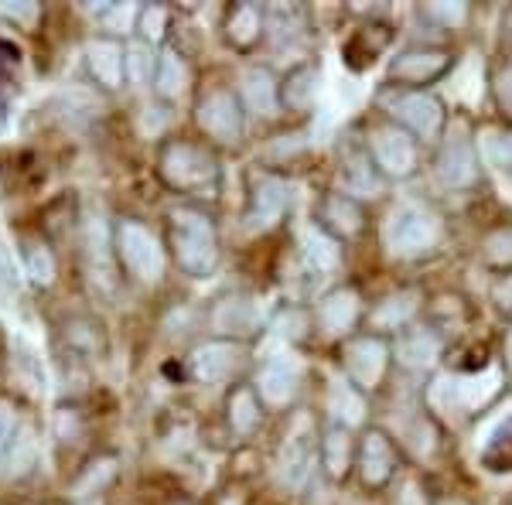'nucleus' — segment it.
Listing matches in <instances>:
<instances>
[{
	"label": "nucleus",
	"mask_w": 512,
	"mask_h": 505,
	"mask_svg": "<svg viewBox=\"0 0 512 505\" xmlns=\"http://www.w3.org/2000/svg\"><path fill=\"white\" fill-rule=\"evenodd\" d=\"M492 297H495V304H499V311H502V314H509V311H512V273H506V277H502L499 284H495Z\"/></svg>",
	"instance_id": "35"
},
{
	"label": "nucleus",
	"mask_w": 512,
	"mask_h": 505,
	"mask_svg": "<svg viewBox=\"0 0 512 505\" xmlns=\"http://www.w3.org/2000/svg\"><path fill=\"white\" fill-rule=\"evenodd\" d=\"M362 314V301L355 287H335L332 294H325L315 308V321L325 335H349Z\"/></svg>",
	"instance_id": "13"
},
{
	"label": "nucleus",
	"mask_w": 512,
	"mask_h": 505,
	"mask_svg": "<svg viewBox=\"0 0 512 505\" xmlns=\"http://www.w3.org/2000/svg\"><path fill=\"white\" fill-rule=\"evenodd\" d=\"M478 465L489 475H512V413L506 420H499L492 434L485 437L482 451H478Z\"/></svg>",
	"instance_id": "22"
},
{
	"label": "nucleus",
	"mask_w": 512,
	"mask_h": 505,
	"mask_svg": "<svg viewBox=\"0 0 512 505\" xmlns=\"http://www.w3.org/2000/svg\"><path fill=\"white\" fill-rule=\"evenodd\" d=\"M318 86H321V65L318 62L297 65V69L287 72L284 86H280V103L287 110H308L318 96Z\"/></svg>",
	"instance_id": "19"
},
{
	"label": "nucleus",
	"mask_w": 512,
	"mask_h": 505,
	"mask_svg": "<svg viewBox=\"0 0 512 505\" xmlns=\"http://www.w3.org/2000/svg\"><path fill=\"white\" fill-rule=\"evenodd\" d=\"M478 151L468 134H451L444 140L441 154H437V178H441L444 188H454V192H468V188L478 185Z\"/></svg>",
	"instance_id": "8"
},
{
	"label": "nucleus",
	"mask_w": 512,
	"mask_h": 505,
	"mask_svg": "<svg viewBox=\"0 0 512 505\" xmlns=\"http://www.w3.org/2000/svg\"><path fill=\"white\" fill-rule=\"evenodd\" d=\"M499 505H512V492H509V495H506V499H502Z\"/></svg>",
	"instance_id": "39"
},
{
	"label": "nucleus",
	"mask_w": 512,
	"mask_h": 505,
	"mask_svg": "<svg viewBox=\"0 0 512 505\" xmlns=\"http://www.w3.org/2000/svg\"><path fill=\"white\" fill-rule=\"evenodd\" d=\"M355 461V447H352V437H349V427H332L325 437H321V468L332 482H342L349 475Z\"/></svg>",
	"instance_id": "23"
},
{
	"label": "nucleus",
	"mask_w": 512,
	"mask_h": 505,
	"mask_svg": "<svg viewBox=\"0 0 512 505\" xmlns=\"http://www.w3.org/2000/svg\"><path fill=\"white\" fill-rule=\"evenodd\" d=\"M485 154L499 168V175L512 181V134H492L485 140Z\"/></svg>",
	"instance_id": "34"
},
{
	"label": "nucleus",
	"mask_w": 512,
	"mask_h": 505,
	"mask_svg": "<svg viewBox=\"0 0 512 505\" xmlns=\"http://www.w3.org/2000/svg\"><path fill=\"white\" fill-rule=\"evenodd\" d=\"M297 383H301V372H297V362L287 359V355H277V359H270L267 366H263V376H260V396L267 403H280L294 400L297 393Z\"/></svg>",
	"instance_id": "18"
},
{
	"label": "nucleus",
	"mask_w": 512,
	"mask_h": 505,
	"mask_svg": "<svg viewBox=\"0 0 512 505\" xmlns=\"http://www.w3.org/2000/svg\"><path fill=\"white\" fill-rule=\"evenodd\" d=\"M355 468H359V482L366 488H386L396 475V447L383 427H369L362 437L359 451H355Z\"/></svg>",
	"instance_id": "7"
},
{
	"label": "nucleus",
	"mask_w": 512,
	"mask_h": 505,
	"mask_svg": "<svg viewBox=\"0 0 512 505\" xmlns=\"http://www.w3.org/2000/svg\"><path fill=\"white\" fill-rule=\"evenodd\" d=\"M287 205H291V188L287 181L274 175L256 178L253 185V202H250V226L253 229H274L284 219Z\"/></svg>",
	"instance_id": "14"
},
{
	"label": "nucleus",
	"mask_w": 512,
	"mask_h": 505,
	"mask_svg": "<svg viewBox=\"0 0 512 505\" xmlns=\"http://www.w3.org/2000/svg\"><path fill=\"white\" fill-rule=\"evenodd\" d=\"M451 65H454V59H451L448 48L414 45V48H403V52L390 62V72H386V79L396 82V89L434 86L437 79L448 76Z\"/></svg>",
	"instance_id": "5"
},
{
	"label": "nucleus",
	"mask_w": 512,
	"mask_h": 505,
	"mask_svg": "<svg viewBox=\"0 0 512 505\" xmlns=\"http://www.w3.org/2000/svg\"><path fill=\"white\" fill-rule=\"evenodd\" d=\"M164 175L175 188H195V185H205V178L216 175V164H212L209 154L195 151L188 144H175L164 151V161H161Z\"/></svg>",
	"instance_id": "12"
},
{
	"label": "nucleus",
	"mask_w": 512,
	"mask_h": 505,
	"mask_svg": "<svg viewBox=\"0 0 512 505\" xmlns=\"http://www.w3.org/2000/svg\"><path fill=\"white\" fill-rule=\"evenodd\" d=\"M175 246H178V260L185 270L202 273L216 263V239H212L209 219H192V222H178L175 229Z\"/></svg>",
	"instance_id": "11"
},
{
	"label": "nucleus",
	"mask_w": 512,
	"mask_h": 505,
	"mask_svg": "<svg viewBox=\"0 0 512 505\" xmlns=\"http://www.w3.org/2000/svg\"><path fill=\"white\" fill-rule=\"evenodd\" d=\"M393 45V28L390 24H366V28L352 31V38L342 45V62L349 65L352 72H366L386 48Z\"/></svg>",
	"instance_id": "15"
},
{
	"label": "nucleus",
	"mask_w": 512,
	"mask_h": 505,
	"mask_svg": "<svg viewBox=\"0 0 512 505\" xmlns=\"http://www.w3.org/2000/svg\"><path fill=\"white\" fill-rule=\"evenodd\" d=\"M437 243H441V222L420 205H400L383 226V246L396 260H417V256L437 250Z\"/></svg>",
	"instance_id": "3"
},
{
	"label": "nucleus",
	"mask_w": 512,
	"mask_h": 505,
	"mask_svg": "<svg viewBox=\"0 0 512 505\" xmlns=\"http://www.w3.org/2000/svg\"><path fill=\"white\" fill-rule=\"evenodd\" d=\"M390 342L383 335H359L342 345V366L355 389H376L390 366Z\"/></svg>",
	"instance_id": "6"
},
{
	"label": "nucleus",
	"mask_w": 512,
	"mask_h": 505,
	"mask_svg": "<svg viewBox=\"0 0 512 505\" xmlns=\"http://www.w3.org/2000/svg\"><path fill=\"white\" fill-rule=\"evenodd\" d=\"M338 168H342V192L352 195V198H379L386 188V178L383 171L376 168L373 154H369L366 144H352L342 151V161H338Z\"/></svg>",
	"instance_id": "9"
},
{
	"label": "nucleus",
	"mask_w": 512,
	"mask_h": 505,
	"mask_svg": "<svg viewBox=\"0 0 512 505\" xmlns=\"http://www.w3.org/2000/svg\"><path fill=\"white\" fill-rule=\"evenodd\" d=\"M492 99H495V110H499V117L512 123V59L499 62L492 69Z\"/></svg>",
	"instance_id": "30"
},
{
	"label": "nucleus",
	"mask_w": 512,
	"mask_h": 505,
	"mask_svg": "<svg viewBox=\"0 0 512 505\" xmlns=\"http://www.w3.org/2000/svg\"><path fill=\"white\" fill-rule=\"evenodd\" d=\"M420 18L441 28H461L468 21V4H420Z\"/></svg>",
	"instance_id": "33"
},
{
	"label": "nucleus",
	"mask_w": 512,
	"mask_h": 505,
	"mask_svg": "<svg viewBox=\"0 0 512 505\" xmlns=\"http://www.w3.org/2000/svg\"><path fill=\"white\" fill-rule=\"evenodd\" d=\"M502 389V372L492 366H482L475 372H458V376H441L431 386V407L444 417L465 420L472 413L485 410L499 396Z\"/></svg>",
	"instance_id": "1"
},
{
	"label": "nucleus",
	"mask_w": 512,
	"mask_h": 505,
	"mask_svg": "<svg viewBox=\"0 0 512 505\" xmlns=\"http://www.w3.org/2000/svg\"><path fill=\"white\" fill-rule=\"evenodd\" d=\"M120 250H123V260L130 263V270L140 273V277H151V273L161 270V256L154 250V239L140 226L120 229Z\"/></svg>",
	"instance_id": "20"
},
{
	"label": "nucleus",
	"mask_w": 512,
	"mask_h": 505,
	"mask_svg": "<svg viewBox=\"0 0 512 505\" xmlns=\"http://www.w3.org/2000/svg\"><path fill=\"white\" fill-rule=\"evenodd\" d=\"M328 413L338 420V427H359L366 420V400H362V389H355L352 383L335 379L328 386Z\"/></svg>",
	"instance_id": "24"
},
{
	"label": "nucleus",
	"mask_w": 512,
	"mask_h": 505,
	"mask_svg": "<svg viewBox=\"0 0 512 505\" xmlns=\"http://www.w3.org/2000/svg\"><path fill=\"white\" fill-rule=\"evenodd\" d=\"M236 362H239V349H233V345H209L205 352H198L195 369L202 379H222L233 372Z\"/></svg>",
	"instance_id": "26"
},
{
	"label": "nucleus",
	"mask_w": 512,
	"mask_h": 505,
	"mask_svg": "<svg viewBox=\"0 0 512 505\" xmlns=\"http://www.w3.org/2000/svg\"><path fill=\"white\" fill-rule=\"evenodd\" d=\"M396 505H424V502L417 499V492H414V488H407V492L400 495V502H396Z\"/></svg>",
	"instance_id": "36"
},
{
	"label": "nucleus",
	"mask_w": 512,
	"mask_h": 505,
	"mask_svg": "<svg viewBox=\"0 0 512 505\" xmlns=\"http://www.w3.org/2000/svg\"><path fill=\"white\" fill-rule=\"evenodd\" d=\"M366 147H369V154H373L376 168L383 171V178L403 181L417 171L414 137L403 127H396V123H376V127H369Z\"/></svg>",
	"instance_id": "4"
},
{
	"label": "nucleus",
	"mask_w": 512,
	"mask_h": 505,
	"mask_svg": "<svg viewBox=\"0 0 512 505\" xmlns=\"http://www.w3.org/2000/svg\"><path fill=\"white\" fill-rule=\"evenodd\" d=\"M434 505H468V502H461V499H437Z\"/></svg>",
	"instance_id": "38"
},
{
	"label": "nucleus",
	"mask_w": 512,
	"mask_h": 505,
	"mask_svg": "<svg viewBox=\"0 0 512 505\" xmlns=\"http://www.w3.org/2000/svg\"><path fill=\"white\" fill-rule=\"evenodd\" d=\"M482 260L489 263L492 270H502V273L512 270V226L492 229V233L482 239Z\"/></svg>",
	"instance_id": "27"
},
{
	"label": "nucleus",
	"mask_w": 512,
	"mask_h": 505,
	"mask_svg": "<svg viewBox=\"0 0 512 505\" xmlns=\"http://www.w3.org/2000/svg\"><path fill=\"white\" fill-rule=\"evenodd\" d=\"M301 256H304V267H308V273H315V280L328 277L335 267H338V239H332L325 233V229L311 226L308 233H304L301 239Z\"/></svg>",
	"instance_id": "21"
},
{
	"label": "nucleus",
	"mask_w": 512,
	"mask_h": 505,
	"mask_svg": "<svg viewBox=\"0 0 512 505\" xmlns=\"http://www.w3.org/2000/svg\"><path fill=\"white\" fill-rule=\"evenodd\" d=\"M366 226V212H362V202L345 192H328L318 202V229H325L332 239H352L362 233Z\"/></svg>",
	"instance_id": "10"
},
{
	"label": "nucleus",
	"mask_w": 512,
	"mask_h": 505,
	"mask_svg": "<svg viewBox=\"0 0 512 505\" xmlns=\"http://www.w3.org/2000/svg\"><path fill=\"white\" fill-rule=\"evenodd\" d=\"M308 465H311V444L308 437H294L284 451V482L297 485L304 475H308Z\"/></svg>",
	"instance_id": "31"
},
{
	"label": "nucleus",
	"mask_w": 512,
	"mask_h": 505,
	"mask_svg": "<svg viewBox=\"0 0 512 505\" xmlns=\"http://www.w3.org/2000/svg\"><path fill=\"white\" fill-rule=\"evenodd\" d=\"M229 420H233V427L239 434H250V430L260 424V407H256V396L250 389L233 396V403H229Z\"/></svg>",
	"instance_id": "32"
},
{
	"label": "nucleus",
	"mask_w": 512,
	"mask_h": 505,
	"mask_svg": "<svg viewBox=\"0 0 512 505\" xmlns=\"http://www.w3.org/2000/svg\"><path fill=\"white\" fill-rule=\"evenodd\" d=\"M260 28H263V21H260V11H256L253 4L236 7L233 18H229V38H233L239 48H250L253 41L260 38Z\"/></svg>",
	"instance_id": "28"
},
{
	"label": "nucleus",
	"mask_w": 512,
	"mask_h": 505,
	"mask_svg": "<svg viewBox=\"0 0 512 505\" xmlns=\"http://www.w3.org/2000/svg\"><path fill=\"white\" fill-rule=\"evenodd\" d=\"M198 120L209 134H216L219 140H236L243 130V117H239V106L229 93H212L198 106Z\"/></svg>",
	"instance_id": "17"
},
{
	"label": "nucleus",
	"mask_w": 512,
	"mask_h": 505,
	"mask_svg": "<svg viewBox=\"0 0 512 505\" xmlns=\"http://www.w3.org/2000/svg\"><path fill=\"white\" fill-rule=\"evenodd\" d=\"M506 366L512 372V331H509V338H506Z\"/></svg>",
	"instance_id": "37"
},
{
	"label": "nucleus",
	"mask_w": 512,
	"mask_h": 505,
	"mask_svg": "<svg viewBox=\"0 0 512 505\" xmlns=\"http://www.w3.org/2000/svg\"><path fill=\"white\" fill-rule=\"evenodd\" d=\"M379 110L390 120L400 123L410 137L420 140H437L444 134V103L434 93H424V89H383L379 93Z\"/></svg>",
	"instance_id": "2"
},
{
	"label": "nucleus",
	"mask_w": 512,
	"mask_h": 505,
	"mask_svg": "<svg viewBox=\"0 0 512 505\" xmlns=\"http://www.w3.org/2000/svg\"><path fill=\"white\" fill-rule=\"evenodd\" d=\"M246 93H250V103L260 113H274L280 106V89L274 86L270 72H250V79H246Z\"/></svg>",
	"instance_id": "29"
},
{
	"label": "nucleus",
	"mask_w": 512,
	"mask_h": 505,
	"mask_svg": "<svg viewBox=\"0 0 512 505\" xmlns=\"http://www.w3.org/2000/svg\"><path fill=\"white\" fill-rule=\"evenodd\" d=\"M417 301L420 297L414 291H400V294H390L386 301L376 304V311L369 314L376 331H403L410 325V318L417 314Z\"/></svg>",
	"instance_id": "25"
},
{
	"label": "nucleus",
	"mask_w": 512,
	"mask_h": 505,
	"mask_svg": "<svg viewBox=\"0 0 512 505\" xmlns=\"http://www.w3.org/2000/svg\"><path fill=\"white\" fill-rule=\"evenodd\" d=\"M396 352V362L414 372H424L431 369L437 359H441V335L431 328H410V331H400L393 345Z\"/></svg>",
	"instance_id": "16"
}]
</instances>
